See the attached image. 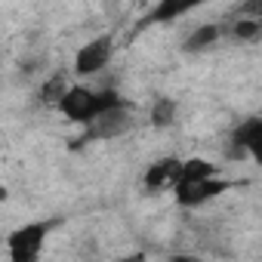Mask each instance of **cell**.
<instances>
[{
    "label": "cell",
    "instance_id": "obj_1",
    "mask_svg": "<svg viewBox=\"0 0 262 262\" xmlns=\"http://www.w3.org/2000/svg\"><path fill=\"white\" fill-rule=\"evenodd\" d=\"M123 99L114 93V90H93V86H68L65 90V96L59 99V111L68 117V120H74V123H93L102 111H108V108H114V105H120Z\"/></svg>",
    "mask_w": 262,
    "mask_h": 262
},
{
    "label": "cell",
    "instance_id": "obj_2",
    "mask_svg": "<svg viewBox=\"0 0 262 262\" xmlns=\"http://www.w3.org/2000/svg\"><path fill=\"white\" fill-rule=\"evenodd\" d=\"M53 228H56V219H40V222H28V225L16 228L10 234V241H7L10 244V256L16 262H34L40 256V250H43V244H47Z\"/></svg>",
    "mask_w": 262,
    "mask_h": 262
},
{
    "label": "cell",
    "instance_id": "obj_3",
    "mask_svg": "<svg viewBox=\"0 0 262 262\" xmlns=\"http://www.w3.org/2000/svg\"><path fill=\"white\" fill-rule=\"evenodd\" d=\"M225 191H228V182L219 179V173L216 176H204V179H182V182L173 185L176 204L188 207V210L191 207H204V204H210L213 198H219Z\"/></svg>",
    "mask_w": 262,
    "mask_h": 262
},
{
    "label": "cell",
    "instance_id": "obj_4",
    "mask_svg": "<svg viewBox=\"0 0 262 262\" xmlns=\"http://www.w3.org/2000/svg\"><path fill=\"white\" fill-rule=\"evenodd\" d=\"M111 56H114V40H111V34H99V37H93L90 43H83V47L77 50V56H74V74H77V77H93V74H99V71H105V65L111 62Z\"/></svg>",
    "mask_w": 262,
    "mask_h": 262
},
{
    "label": "cell",
    "instance_id": "obj_5",
    "mask_svg": "<svg viewBox=\"0 0 262 262\" xmlns=\"http://www.w3.org/2000/svg\"><path fill=\"white\" fill-rule=\"evenodd\" d=\"M262 148V117L253 114L234 126L228 139V158H259Z\"/></svg>",
    "mask_w": 262,
    "mask_h": 262
},
{
    "label": "cell",
    "instance_id": "obj_6",
    "mask_svg": "<svg viewBox=\"0 0 262 262\" xmlns=\"http://www.w3.org/2000/svg\"><path fill=\"white\" fill-rule=\"evenodd\" d=\"M126 129H129V108H126V102H120V105L102 111L93 123H86V142L114 139V136H123Z\"/></svg>",
    "mask_w": 262,
    "mask_h": 262
},
{
    "label": "cell",
    "instance_id": "obj_7",
    "mask_svg": "<svg viewBox=\"0 0 262 262\" xmlns=\"http://www.w3.org/2000/svg\"><path fill=\"white\" fill-rule=\"evenodd\" d=\"M179 167H182L179 158H161V161H155V164L145 170V188H148V191L173 188V185L179 182Z\"/></svg>",
    "mask_w": 262,
    "mask_h": 262
},
{
    "label": "cell",
    "instance_id": "obj_8",
    "mask_svg": "<svg viewBox=\"0 0 262 262\" xmlns=\"http://www.w3.org/2000/svg\"><path fill=\"white\" fill-rule=\"evenodd\" d=\"M207 0H158L155 4V10L148 13V19L142 22V25H164V22H176L179 16H185V13H191V10H198V7H204Z\"/></svg>",
    "mask_w": 262,
    "mask_h": 262
},
{
    "label": "cell",
    "instance_id": "obj_9",
    "mask_svg": "<svg viewBox=\"0 0 262 262\" xmlns=\"http://www.w3.org/2000/svg\"><path fill=\"white\" fill-rule=\"evenodd\" d=\"M219 37H222V28H219V25H213V22L198 25V28L185 37L182 53H204V50H213V47L219 43Z\"/></svg>",
    "mask_w": 262,
    "mask_h": 262
},
{
    "label": "cell",
    "instance_id": "obj_10",
    "mask_svg": "<svg viewBox=\"0 0 262 262\" xmlns=\"http://www.w3.org/2000/svg\"><path fill=\"white\" fill-rule=\"evenodd\" d=\"M176 114H179V105H176V99H170V96H161V99L151 105V114H148V120H151V126H158V129H167V126H173V123H176Z\"/></svg>",
    "mask_w": 262,
    "mask_h": 262
},
{
    "label": "cell",
    "instance_id": "obj_11",
    "mask_svg": "<svg viewBox=\"0 0 262 262\" xmlns=\"http://www.w3.org/2000/svg\"><path fill=\"white\" fill-rule=\"evenodd\" d=\"M65 90H68V74L65 71H56L53 77H47V83L40 86V102L43 105H59V99L65 96Z\"/></svg>",
    "mask_w": 262,
    "mask_h": 262
},
{
    "label": "cell",
    "instance_id": "obj_12",
    "mask_svg": "<svg viewBox=\"0 0 262 262\" xmlns=\"http://www.w3.org/2000/svg\"><path fill=\"white\" fill-rule=\"evenodd\" d=\"M219 173V167L216 164H210V161H204V158H188V161H182V167H179V182L182 179H204V176H216Z\"/></svg>",
    "mask_w": 262,
    "mask_h": 262
},
{
    "label": "cell",
    "instance_id": "obj_13",
    "mask_svg": "<svg viewBox=\"0 0 262 262\" xmlns=\"http://www.w3.org/2000/svg\"><path fill=\"white\" fill-rule=\"evenodd\" d=\"M259 34H262V19H244V16H237L234 25H231V37H234V40L256 43Z\"/></svg>",
    "mask_w": 262,
    "mask_h": 262
},
{
    "label": "cell",
    "instance_id": "obj_14",
    "mask_svg": "<svg viewBox=\"0 0 262 262\" xmlns=\"http://www.w3.org/2000/svg\"><path fill=\"white\" fill-rule=\"evenodd\" d=\"M234 16H244V19H262V0H244V4L234 10Z\"/></svg>",
    "mask_w": 262,
    "mask_h": 262
},
{
    "label": "cell",
    "instance_id": "obj_15",
    "mask_svg": "<svg viewBox=\"0 0 262 262\" xmlns=\"http://www.w3.org/2000/svg\"><path fill=\"white\" fill-rule=\"evenodd\" d=\"M0 201H7V188H4V182H0Z\"/></svg>",
    "mask_w": 262,
    "mask_h": 262
}]
</instances>
